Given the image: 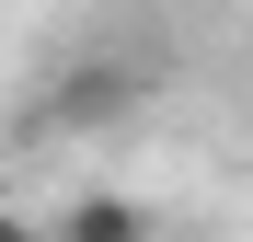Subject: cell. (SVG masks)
Here are the masks:
<instances>
[{
  "instance_id": "6da1fadb",
  "label": "cell",
  "mask_w": 253,
  "mask_h": 242,
  "mask_svg": "<svg viewBox=\"0 0 253 242\" xmlns=\"http://www.w3.org/2000/svg\"><path fill=\"white\" fill-rule=\"evenodd\" d=\"M46 242H150V208H138V196H81Z\"/></svg>"
}]
</instances>
